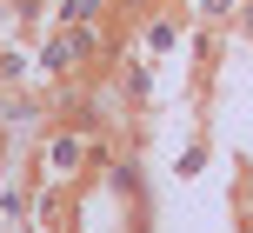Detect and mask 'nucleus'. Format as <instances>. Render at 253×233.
<instances>
[{
  "instance_id": "7ed1b4c3",
  "label": "nucleus",
  "mask_w": 253,
  "mask_h": 233,
  "mask_svg": "<svg viewBox=\"0 0 253 233\" xmlns=\"http://www.w3.org/2000/svg\"><path fill=\"white\" fill-rule=\"evenodd\" d=\"M233 34H240V40H253V0L240 7V20H233Z\"/></svg>"
},
{
  "instance_id": "f03ea898",
  "label": "nucleus",
  "mask_w": 253,
  "mask_h": 233,
  "mask_svg": "<svg viewBox=\"0 0 253 233\" xmlns=\"http://www.w3.org/2000/svg\"><path fill=\"white\" fill-rule=\"evenodd\" d=\"M240 7H247V0H193V20H200V27H213V34H220V27H227V34H233V20H240Z\"/></svg>"
},
{
  "instance_id": "20e7f679",
  "label": "nucleus",
  "mask_w": 253,
  "mask_h": 233,
  "mask_svg": "<svg viewBox=\"0 0 253 233\" xmlns=\"http://www.w3.org/2000/svg\"><path fill=\"white\" fill-rule=\"evenodd\" d=\"M7 160H13V133L0 127V167H7Z\"/></svg>"
},
{
  "instance_id": "f257e3e1",
  "label": "nucleus",
  "mask_w": 253,
  "mask_h": 233,
  "mask_svg": "<svg viewBox=\"0 0 253 233\" xmlns=\"http://www.w3.org/2000/svg\"><path fill=\"white\" fill-rule=\"evenodd\" d=\"M180 20H187L180 7H167V0H147V7H140V20H133L140 53H147V60H167V53L180 47Z\"/></svg>"
}]
</instances>
